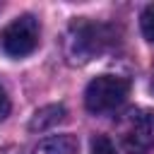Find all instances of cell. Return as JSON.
Masks as SVG:
<instances>
[{"instance_id": "10", "label": "cell", "mask_w": 154, "mask_h": 154, "mask_svg": "<svg viewBox=\"0 0 154 154\" xmlns=\"http://www.w3.org/2000/svg\"><path fill=\"white\" fill-rule=\"evenodd\" d=\"M152 91H154V72H152Z\"/></svg>"}, {"instance_id": "5", "label": "cell", "mask_w": 154, "mask_h": 154, "mask_svg": "<svg viewBox=\"0 0 154 154\" xmlns=\"http://www.w3.org/2000/svg\"><path fill=\"white\" fill-rule=\"evenodd\" d=\"M31 154H79V144L72 135H53L38 142Z\"/></svg>"}, {"instance_id": "4", "label": "cell", "mask_w": 154, "mask_h": 154, "mask_svg": "<svg viewBox=\"0 0 154 154\" xmlns=\"http://www.w3.org/2000/svg\"><path fill=\"white\" fill-rule=\"evenodd\" d=\"M38 36H41V26H38L36 17L22 14V17L12 19L0 31V48L10 58H24V55L36 51Z\"/></svg>"}, {"instance_id": "7", "label": "cell", "mask_w": 154, "mask_h": 154, "mask_svg": "<svg viewBox=\"0 0 154 154\" xmlns=\"http://www.w3.org/2000/svg\"><path fill=\"white\" fill-rule=\"evenodd\" d=\"M140 26H142V34L147 41L154 43V5H147L142 17H140Z\"/></svg>"}, {"instance_id": "9", "label": "cell", "mask_w": 154, "mask_h": 154, "mask_svg": "<svg viewBox=\"0 0 154 154\" xmlns=\"http://www.w3.org/2000/svg\"><path fill=\"white\" fill-rule=\"evenodd\" d=\"M7 113H10V99H7L5 87L0 84V120H5V118H7Z\"/></svg>"}, {"instance_id": "1", "label": "cell", "mask_w": 154, "mask_h": 154, "mask_svg": "<svg viewBox=\"0 0 154 154\" xmlns=\"http://www.w3.org/2000/svg\"><path fill=\"white\" fill-rule=\"evenodd\" d=\"M108 43V29L87 19H77L65 31V55L70 63H87Z\"/></svg>"}, {"instance_id": "6", "label": "cell", "mask_w": 154, "mask_h": 154, "mask_svg": "<svg viewBox=\"0 0 154 154\" xmlns=\"http://www.w3.org/2000/svg\"><path fill=\"white\" fill-rule=\"evenodd\" d=\"M63 113H65L63 106H46V108L36 111L31 118V130H46V128L55 125L58 120H63Z\"/></svg>"}, {"instance_id": "3", "label": "cell", "mask_w": 154, "mask_h": 154, "mask_svg": "<svg viewBox=\"0 0 154 154\" xmlns=\"http://www.w3.org/2000/svg\"><path fill=\"white\" fill-rule=\"evenodd\" d=\"M120 144L128 154H149L154 149V111L132 108L118 125Z\"/></svg>"}, {"instance_id": "2", "label": "cell", "mask_w": 154, "mask_h": 154, "mask_svg": "<svg viewBox=\"0 0 154 154\" xmlns=\"http://www.w3.org/2000/svg\"><path fill=\"white\" fill-rule=\"evenodd\" d=\"M130 94V79L120 75H99L84 89V106L89 113L101 116L120 108Z\"/></svg>"}, {"instance_id": "8", "label": "cell", "mask_w": 154, "mask_h": 154, "mask_svg": "<svg viewBox=\"0 0 154 154\" xmlns=\"http://www.w3.org/2000/svg\"><path fill=\"white\" fill-rule=\"evenodd\" d=\"M91 154H116V147L106 135H96L91 140Z\"/></svg>"}]
</instances>
